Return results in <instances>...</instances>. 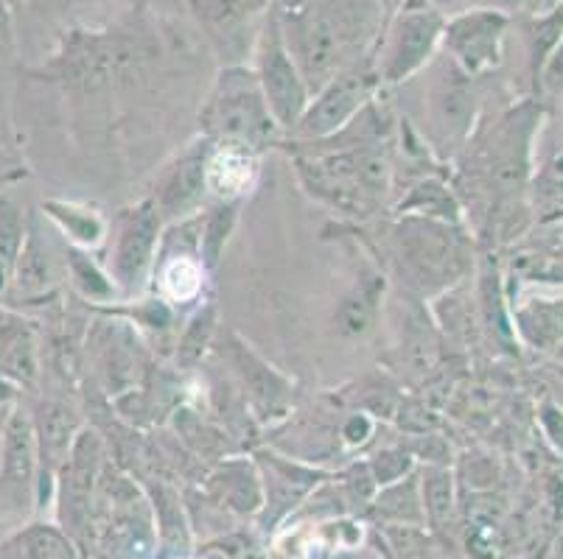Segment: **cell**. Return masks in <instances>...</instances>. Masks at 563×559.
<instances>
[{
  "mask_svg": "<svg viewBox=\"0 0 563 559\" xmlns=\"http://www.w3.org/2000/svg\"><path fill=\"white\" fill-rule=\"evenodd\" d=\"M63 258L70 286H74L76 294H79L81 300L93 302V305H110V302L121 300L115 280H112L110 271L93 258V253L65 244Z\"/></svg>",
  "mask_w": 563,
  "mask_h": 559,
  "instance_id": "26",
  "label": "cell"
},
{
  "mask_svg": "<svg viewBox=\"0 0 563 559\" xmlns=\"http://www.w3.org/2000/svg\"><path fill=\"white\" fill-rule=\"evenodd\" d=\"M163 230L166 224L152 199H143L118 215L115 241L110 249V275L115 280L121 302L132 300L150 286Z\"/></svg>",
  "mask_w": 563,
  "mask_h": 559,
  "instance_id": "10",
  "label": "cell"
},
{
  "mask_svg": "<svg viewBox=\"0 0 563 559\" xmlns=\"http://www.w3.org/2000/svg\"><path fill=\"white\" fill-rule=\"evenodd\" d=\"M12 45V9L7 0H0V51Z\"/></svg>",
  "mask_w": 563,
  "mask_h": 559,
  "instance_id": "40",
  "label": "cell"
},
{
  "mask_svg": "<svg viewBox=\"0 0 563 559\" xmlns=\"http://www.w3.org/2000/svg\"><path fill=\"white\" fill-rule=\"evenodd\" d=\"M429 3H432L443 18H452V14L465 12V9L474 7V0H429Z\"/></svg>",
  "mask_w": 563,
  "mask_h": 559,
  "instance_id": "41",
  "label": "cell"
},
{
  "mask_svg": "<svg viewBox=\"0 0 563 559\" xmlns=\"http://www.w3.org/2000/svg\"><path fill=\"white\" fill-rule=\"evenodd\" d=\"M219 501L235 512H258L264 506V481L255 461L224 459L208 481Z\"/></svg>",
  "mask_w": 563,
  "mask_h": 559,
  "instance_id": "23",
  "label": "cell"
},
{
  "mask_svg": "<svg viewBox=\"0 0 563 559\" xmlns=\"http://www.w3.org/2000/svg\"><path fill=\"white\" fill-rule=\"evenodd\" d=\"M135 0H25V9L45 14V18H68V14H85L101 7H124Z\"/></svg>",
  "mask_w": 563,
  "mask_h": 559,
  "instance_id": "37",
  "label": "cell"
},
{
  "mask_svg": "<svg viewBox=\"0 0 563 559\" xmlns=\"http://www.w3.org/2000/svg\"><path fill=\"white\" fill-rule=\"evenodd\" d=\"M446 18L429 0H401L384 23L373 51V70L382 87L418 79L440 54Z\"/></svg>",
  "mask_w": 563,
  "mask_h": 559,
  "instance_id": "5",
  "label": "cell"
},
{
  "mask_svg": "<svg viewBox=\"0 0 563 559\" xmlns=\"http://www.w3.org/2000/svg\"><path fill=\"white\" fill-rule=\"evenodd\" d=\"M398 215H418V219L460 224V202L443 179L429 177L415 185L407 199H401Z\"/></svg>",
  "mask_w": 563,
  "mask_h": 559,
  "instance_id": "30",
  "label": "cell"
},
{
  "mask_svg": "<svg viewBox=\"0 0 563 559\" xmlns=\"http://www.w3.org/2000/svg\"><path fill=\"white\" fill-rule=\"evenodd\" d=\"M367 470H371L376 487H387L393 481L404 479L415 470V456L409 454V448H384L367 461Z\"/></svg>",
  "mask_w": 563,
  "mask_h": 559,
  "instance_id": "35",
  "label": "cell"
},
{
  "mask_svg": "<svg viewBox=\"0 0 563 559\" xmlns=\"http://www.w3.org/2000/svg\"><path fill=\"white\" fill-rule=\"evenodd\" d=\"M421 501L427 521L432 526H443L454 510V476L449 468L440 465H427L421 470Z\"/></svg>",
  "mask_w": 563,
  "mask_h": 559,
  "instance_id": "34",
  "label": "cell"
},
{
  "mask_svg": "<svg viewBox=\"0 0 563 559\" xmlns=\"http://www.w3.org/2000/svg\"><path fill=\"white\" fill-rule=\"evenodd\" d=\"M219 331V308L213 300H205L194 308V314L183 325V333L174 342V361L183 369H194L202 356L211 350Z\"/></svg>",
  "mask_w": 563,
  "mask_h": 559,
  "instance_id": "29",
  "label": "cell"
},
{
  "mask_svg": "<svg viewBox=\"0 0 563 559\" xmlns=\"http://www.w3.org/2000/svg\"><path fill=\"white\" fill-rule=\"evenodd\" d=\"M561 559H563V551H561Z\"/></svg>",
  "mask_w": 563,
  "mask_h": 559,
  "instance_id": "46",
  "label": "cell"
},
{
  "mask_svg": "<svg viewBox=\"0 0 563 559\" xmlns=\"http://www.w3.org/2000/svg\"><path fill=\"white\" fill-rule=\"evenodd\" d=\"M186 7L219 54L239 59L244 48L253 54V43L273 0H186Z\"/></svg>",
  "mask_w": 563,
  "mask_h": 559,
  "instance_id": "15",
  "label": "cell"
},
{
  "mask_svg": "<svg viewBox=\"0 0 563 559\" xmlns=\"http://www.w3.org/2000/svg\"><path fill=\"white\" fill-rule=\"evenodd\" d=\"M320 146L311 154H298L300 179L306 191L345 215H373L382 210L393 188V157L387 143L371 146Z\"/></svg>",
  "mask_w": 563,
  "mask_h": 559,
  "instance_id": "2",
  "label": "cell"
},
{
  "mask_svg": "<svg viewBox=\"0 0 563 559\" xmlns=\"http://www.w3.org/2000/svg\"><path fill=\"white\" fill-rule=\"evenodd\" d=\"M96 353H99V372L112 398L137 387L143 369L141 345H137V333L130 331L126 322L118 327L107 325L96 342Z\"/></svg>",
  "mask_w": 563,
  "mask_h": 559,
  "instance_id": "19",
  "label": "cell"
},
{
  "mask_svg": "<svg viewBox=\"0 0 563 559\" xmlns=\"http://www.w3.org/2000/svg\"><path fill=\"white\" fill-rule=\"evenodd\" d=\"M398 3H401V0H387V7H390V9L398 7Z\"/></svg>",
  "mask_w": 563,
  "mask_h": 559,
  "instance_id": "44",
  "label": "cell"
},
{
  "mask_svg": "<svg viewBox=\"0 0 563 559\" xmlns=\"http://www.w3.org/2000/svg\"><path fill=\"white\" fill-rule=\"evenodd\" d=\"M25 230H29V215L9 193H0V297L9 289L14 260L23 249Z\"/></svg>",
  "mask_w": 563,
  "mask_h": 559,
  "instance_id": "33",
  "label": "cell"
},
{
  "mask_svg": "<svg viewBox=\"0 0 563 559\" xmlns=\"http://www.w3.org/2000/svg\"><path fill=\"white\" fill-rule=\"evenodd\" d=\"M126 314L137 327L155 333V336H168L174 331V322H177V311L163 297L135 302V308H126Z\"/></svg>",
  "mask_w": 563,
  "mask_h": 559,
  "instance_id": "36",
  "label": "cell"
},
{
  "mask_svg": "<svg viewBox=\"0 0 563 559\" xmlns=\"http://www.w3.org/2000/svg\"><path fill=\"white\" fill-rule=\"evenodd\" d=\"M213 143L199 137L197 143L186 148L180 157H174L172 166L161 174L152 193L157 213H161L163 224H177L194 219L205 210L208 202V157H211Z\"/></svg>",
  "mask_w": 563,
  "mask_h": 559,
  "instance_id": "14",
  "label": "cell"
},
{
  "mask_svg": "<svg viewBox=\"0 0 563 559\" xmlns=\"http://www.w3.org/2000/svg\"><path fill=\"white\" fill-rule=\"evenodd\" d=\"M250 68L255 70L266 107H269L273 118L284 130V135H289L306 112V107H309L311 90L295 59H291L284 37H280L273 7L264 14V23H261L258 37L253 43V65Z\"/></svg>",
  "mask_w": 563,
  "mask_h": 559,
  "instance_id": "8",
  "label": "cell"
},
{
  "mask_svg": "<svg viewBox=\"0 0 563 559\" xmlns=\"http://www.w3.org/2000/svg\"><path fill=\"white\" fill-rule=\"evenodd\" d=\"M244 199H222L199 213V260L208 271L217 269L230 244Z\"/></svg>",
  "mask_w": 563,
  "mask_h": 559,
  "instance_id": "27",
  "label": "cell"
},
{
  "mask_svg": "<svg viewBox=\"0 0 563 559\" xmlns=\"http://www.w3.org/2000/svg\"><path fill=\"white\" fill-rule=\"evenodd\" d=\"M12 400H7V403H0V445H3V428H7V420H9V412H12Z\"/></svg>",
  "mask_w": 563,
  "mask_h": 559,
  "instance_id": "42",
  "label": "cell"
},
{
  "mask_svg": "<svg viewBox=\"0 0 563 559\" xmlns=\"http://www.w3.org/2000/svg\"><path fill=\"white\" fill-rule=\"evenodd\" d=\"M258 177V152L242 146H213L208 157V193L213 202L244 199Z\"/></svg>",
  "mask_w": 563,
  "mask_h": 559,
  "instance_id": "21",
  "label": "cell"
},
{
  "mask_svg": "<svg viewBox=\"0 0 563 559\" xmlns=\"http://www.w3.org/2000/svg\"><path fill=\"white\" fill-rule=\"evenodd\" d=\"M141 59V40L124 37V31L70 29L37 74L79 90H93L135 68Z\"/></svg>",
  "mask_w": 563,
  "mask_h": 559,
  "instance_id": "6",
  "label": "cell"
},
{
  "mask_svg": "<svg viewBox=\"0 0 563 559\" xmlns=\"http://www.w3.org/2000/svg\"><path fill=\"white\" fill-rule=\"evenodd\" d=\"M558 160H561V163H563V157H558ZM555 174H563V168H561V166H558V163H555Z\"/></svg>",
  "mask_w": 563,
  "mask_h": 559,
  "instance_id": "45",
  "label": "cell"
},
{
  "mask_svg": "<svg viewBox=\"0 0 563 559\" xmlns=\"http://www.w3.org/2000/svg\"><path fill=\"white\" fill-rule=\"evenodd\" d=\"M258 468L264 470L261 481H264V495L269 504H278L280 510L295 506L311 487L317 484L320 473L298 461L286 459V456L273 454V450H261L258 454Z\"/></svg>",
  "mask_w": 563,
  "mask_h": 559,
  "instance_id": "24",
  "label": "cell"
},
{
  "mask_svg": "<svg viewBox=\"0 0 563 559\" xmlns=\"http://www.w3.org/2000/svg\"><path fill=\"white\" fill-rule=\"evenodd\" d=\"M7 3H9V9H12V7H23L25 0H7Z\"/></svg>",
  "mask_w": 563,
  "mask_h": 559,
  "instance_id": "43",
  "label": "cell"
},
{
  "mask_svg": "<svg viewBox=\"0 0 563 559\" xmlns=\"http://www.w3.org/2000/svg\"><path fill=\"white\" fill-rule=\"evenodd\" d=\"M516 320L527 342L541 350H550L563 342V300H530L519 308Z\"/></svg>",
  "mask_w": 563,
  "mask_h": 559,
  "instance_id": "31",
  "label": "cell"
},
{
  "mask_svg": "<svg viewBox=\"0 0 563 559\" xmlns=\"http://www.w3.org/2000/svg\"><path fill=\"white\" fill-rule=\"evenodd\" d=\"M222 358L228 361L230 376L242 392L244 406L255 412L264 423L284 420L291 409L295 387L273 364H266L239 333H228L222 345Z\"/></svg>",
  "mask_w": 563,
  "mask_h": 559,
  "instance_id": "12",
  "label": "cell"
},
{
  "mask_svg": "<svg viewBox=\"0 0 563 559\" xmlns=\"http://www.w3.org/2000/svg\"><path fill=\"white\" fill-rule=\"evenodd\" d=\"M508 29V18L499 9L471 7L465 12L446 18L440 54L457 65L471 79L496 68L501 56V37Z\"/></svg>",
  "mask_w": 563,
  "mask_h": 559,
  "instance_id": "13",
  "label": "cell"
},
{
  "mask_svg": "<svg viewBox=\"0 0 563 559\" xmlns=\"http://www.w3.org/2000/svg\"><path fill=\"white\" fill-rule=\"evenodd\" d=\"M40 378V336L34 322L0 308V381L12 389H34Z\"/></svg>",
  "mask_w": 563,
  "mask_h": 559,
  "instance_id": "18",
  "label": "cell"
},
{
  "mask_svg": "<svg viewBox=\"0 0 563 559\" xmlns=\"http://www.w3.org/2000/svg\"><path fill=\"white\" fill-rule=\"evenodd\" d=\"M378 90H382V81L373 70V59L342 70L311 96L306 112L289 132L291 143H320L334 137L376 99Z\"/></svg>",
  "mask_w": 563,
  "mask_h": 559,
  "instance_id": "9",
  "label": "cell"
},
{
  "mask_svg": "<svg viewBox=\"0 0 563 559\" xmlns=\"http://www.w3.org/2000/svg\"><path fill=\"white\" fill-rule=\"evenodd\" d=\"M0 559H76V551L59 529L32 523L0 543Z\"/></svg>",
  "mask_w": 563,
  "mask_h": 559,
  "instance_id": "28",
  "label": "cell"
},
{
  "mask_svg": "<svg viewBox=\"0 0 563 559\" xmlns=\"http://www.w3.org/2000/svg\"><path fill=\"white\" fill-rule=\"evenodd\" d=\"M157 297L168 302L177 311L188 302H202L205 275L208 269L199 260L197 246H186L180 253H168V249H157Z\"/></svg>",
  "mask_w": 563,
  "mask_h": 559,
  "instance_id": "20",
  "label": "cell"
},
{
  "mask_svg": "<svg viewBox=\"0 0 563 559\" xmlns=\"http://www.w3.org/2000/svg\"><path fill=\"white\" fill-rule=\"evenodd\" d=\"M376 495V510L382 512L384 517L398 523H412V526H421L427 521V512H423L421 501V476L409 473L404 479L393 481L387 487H378Z\"/></svg>",
  "mask_w": 563,
  "mask_h": 559,
  "instance_id": "32",
  "label": "cell"
},
{
  "mask_svg": "<svg viewBox=\"0 0 563 559\" xmlns=\"http://www.w3.org/2000/svg\"><path fill=\"white\" fill-rule=\"evenodd\" d=\"M390 12L387 0H273L280 37L311 96L373 59Z\"/></svg>",
  "mask_w": 563,
  "mask_h": 559,
  "instance_id": "1",
  "label": "cell"
},
{
  "mask_svg": "<svg viewBox=\"0 0 563 559\" xmlns=\"http://www.w3.org/2000/svg\"><path fill=\"white\" fill-rule=\"evenodd\" d=\"M199 130L213 146H242L261 152L278 146L284 130L266 107L255 70L250 65H224L199 110Z\"/></svg>",
  "mask_w": 563,
  "mask_h": 559,
  "instance_id": "3",
  "label": "cell"
},
{
  "mask_svg": "<svg viewBox=\"0 0 563 559\" xmlns=\"http://www.w3.org/2000/svg\"><path fill=\"white\" fill-rule=\"evenodd\" d=\"M43 215L63 233V238L70 246H79V249H87V253H93L96 246L104 244L107 233H110V224H107L104 215L96 208H90V204L45 199Z\"/></svg>",
  "mask_w": 563,
  "mask_h": 559,
  "instance_id": "22",
  "label": "cell"
},
{
  "mask_svg": "<svg viewBox=\"0 0 563 559\" xmlns=\"http://www.w3.org/2000/svg\"><path fill=\"white\" fill-rule=\"evenodd\" d=\"M409 454L415 456V461L421 459L427 465H440V468H449V445L438 437V434H418L412 445H409Z\"/></svg>",
  "mask_w": 563,
  "mask_h": 559,
  "instance_id": "38",
  "label": "cell"
},
{
  "mask_svg": "<svg viewBox=\"0 0 563 559\" xmlns=\"http://www.w3.org/2000/svg\"><path fill=\"white\" fill-rule=\"evenodd\" d=\"M56 286H59V271H56L54 253L40 233L37 222L29 219L23 249L14 260L12 280H9V289L3 297H9L12 302H23V305H37V302L51 300L56 294Z\"/></svg>",
  "mask_w": 563,
  "mask_h": 559,
  "instance_id": "17",
  "label": "cell"
},
{
  "mask_svg": "<svg viewBox=\"0 0 563 559\" xmlns=\"http://www.w3.org/2000/svg\"><path fill=\"white\" fill-rule=\"evenodd\" d=\"M40 479V450L29 412L12 406L0 445V517H20L32 510Z\"/></svg>",
  "mask_w": 563,
  "mask_h": 559,
  "instance_id": "11",
  "label": "cell"
},
{
  "mask_svg": "<svg viewBox=\"0 0 563 559\" xmlns=\"http://www.w3.org/2000/svg\"><path fill=\"white\" fill-rule=\"evenodd\" d=\"M393 260L409 289L440 294L471 269V246L460 224L398 215L393 227Z\"/></svg>",
  "mask_w": 563,
  "mask_h": 559,
  "instance_id": "4",
  "label": "cell"
},
{
  "mask_svg": "<svg viewBox=\"0 0 563 559\" xmlns=\"http://www.w3.org/2000/svg\"><path fill=\"white\" fill-rule=\"evenodd\" d=\"M373 431H376V420L367 412H356L342 423L340 434L342 439H345V445H365L371 443Z\"/></svg>",
  "mask_w": 563,
  "mask_h": 559,
  "instance_id": "39",
  "label": "cell"
},
{
  "mask_svg": "<svg viewBox=\"0 0 563 559\" xmlns=\"http://www.w3.org/2000/svg\"><path fill=\"white\" fill-rule=\"evenodd\" d=\"M384 297V277L376 271L365 275L353 283V289L336 305V331L345 338L371 336L378 320V302Z\"/></svg>",
  "mask_w": 563,
  "mask_h": 559,
  "instance_id": "25",
  "label": "cell"
},
{
  "mask_svg": "<svg viewBox=\"0 0 563 559\" xmlns=\"http://www.w3.org/2000/svg\"><path fill=\"white\" fill-rule=\"evenodd\" d=\"M423 132L440 157H449L474 123V90L471 76L449 56L438 54L423 70Z\"/></svg>",
  "mask_w": 563,
  "mask_h": 559,
  "instance_id": "7",
  "label": "cell"
},
{
  "mask_svg": "<svg viewBox=\"0 0 563 559\" xmlns=\"http://www.w3.org/2000/svg\"><path fill=\"white\" fill-rule=\"evenodd\" d=\"M29 417H32L34 437H37L40 479L45 484V481L54 479L56 470L63 468V461L68 459L70 448H74L76 437H79V431L85 425H81V417L74 403L59 398L40 400Z\"/></svg>",
  "mask_w": 563,
  "mask_h": 559,
  "instance_id": "16",
  "label": "cell"
}]
</instances>
